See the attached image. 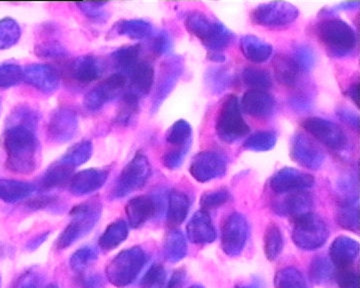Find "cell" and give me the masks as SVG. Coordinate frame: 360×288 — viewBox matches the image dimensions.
Masks as SVG:
<instances>
[{
    "mask_svg": "<svg viewBox=\"0 0 360 288\" xmlns=\"http://www.w3.org/2000/svg\"><path fill=\"white\" fill-rule=\"evenodd\" d=\"M20 37L21 28L18 21L11 18L0 20V51L15 46Z\"/></svg>",
    "mask_w": 360,
    "mask_h": 288,
    "instance_id": "obj_43",
    "label": "cell"
},
{
    "mask_svg": "<svg viewBox=\"0 0 360 288\" xmlns=\"http://www.w3.org/2000/svg\"><path fill=\"white\" fill-rule=\"evenodd\" d=\"M314 32L321 46L333 58H347L356 51V34L345 21L326 18L314 25Z\"/></svg>",
    "mask_w": 360,
    "mask_h": 288,
    "instance_id": "obj_2",
    "label": "cell"
},
{
    "mask_svg": "<svg viewBox=\"0 0 360 288\" xmlns=\"http://www.w3.org/2000/svg\"><path fill=\"white\" fill-rule=\"evenodd\" d=\"M56 202V197H40L37 198H34L32 202L28 203L30 209H45V207H49L52 203Z\"/></svg>",
    "mask_w": 360,
    "mask_h": 288,
    "instance_id": "obj_57",
    "label": "cell"
},
{
    "mask_svg": "<svg viewBox=\"0 0 360 288\" xmlns=\"http://www.w3.org/2000/svg\"><path fill=\"white\" fill-rule=\"evenodd\" d=\"M184 23L188 32L208 49V53H222L236 39L233 32L224 23L213 20L200 11H189Z\"/></svg>",
    "mask_w": 360,
    "mask_h": 288,
    "instance_id": "obj_3",
    "label": "cell"
},
{
    "mask_svg": "<svg viewBox=\"0 0 360 288\" xmlns=\"http://www.w3.org/2000/svg\"><path fill=\"white\" fill-rule=\"evenodd\" d=\"M274 77L286 87H295L302 79V70L291 55L279 54L274 59Z\"/></svg>",
    "mask_w": 360,
    "mask_h": 288,
    "instance_id": "obj_27",
    "label": "cell"
},
{
    "mask_svg": "<svg viewBox=\"0 0 360 288\" xmlns=\"http://www.w3.org/2000/svg\"><path fill=\"white\" fill-rule=\"evenodd\" d=\"M148 261V254L141 247L123 250L108 263L106 277L116 287H127L136 280Z\"/></svg>",
    "mask_w": 360,
    "mask_h": 288,
    "instance_id": "obj_5",
    "label": "cell"
},
{
    "mask_svg": "<svg viewBox=\"0 0 360 288\" xmlns=\"http://www.w3.org/2000/svg\"><path fill=\"white\" fill-rule=\"evenodd\" d=\"M34 53L40 58L60 60L68 58V51L56 40H45L35 46Z\"/></svg>",
    "mask_w": 360,
    "mask_h": 288,
    "instance_id": "obj_46",
    "label": "cell"
},
{
    "mask_svg": "<svg viewBox=\"0 0 360 288\" xmlns=\"http://www.w3.org/2000/svg\"><path fill=\"white\" fill-rule=\"evenodd\" d=\"M232 79L233 77L226 68H213L208 72V84L215 92L224 91L231 86Z\"/></svg>",
    "mask_w": 360,
    "mask_h": 288,
    "instance_id": "obj_52",
    "label": "cell"
},
{
    "mask_svg": "<svg viewBox=\"0 0 360 288\" xmlns=\"http://www.w3.org/2000/svg\"><path fill=\"white\" fill-rule=\"evenodd\" d=\"M241 112L255 118H269L276 110V100L271 94L259 89H250L243 94L240 103Z\"/></svg>",
    "mask_w": 360,
    "mask_h": 288,
    "instance_id": "obj_21",
    "label": "cell"
},
{
    "mask_svg": "<svg viewBox=\"0 0 360 288\" xmlns=\"http://www.w3.org/2000/svg\"><path fill=\"white\" fill-rule=\"evenodd\" d=\"M191 209V199L186 193L177 190L170 191L168 195L167 223L177 226L186 221Z\"/></svg>",
    "mask_w": 360,
    "mask_h": 288,
    "instance_id": "obj_32",
    "label": "cell"
},
{
    "mask_svg": "<svg viewBox=\"0 0 360 288\" xmlns=\"http://www.w3.org/2000/svg\"><path fill=\"white\" fill-rule=\"evenodd\" d=\"M141 46L134 44V46L120 47L113 51L110 58L117 73H122L127 77L132 68L141 60Z\"/></svg>",
    "mask_w": 360,
    "mask_h": 288,
    "instance_id": "obj_33",
    "label": "cell"
},
{
    "mask_svg": "<svg viewBox=\"0 0 360 288\" xmlns=\"http://www.w3.org/2000/svg\"><path fill=\"white\" fill-rule=\"evenodd\" d=\"M160 202L153 195H139L130 199L125 207V214L129 225L139 228L158 216L160 211Z\"/></svg>",
    "mask_w": 360,
    "mask_h": 288,
    "instance_id": "obj_19",
    "label": "cell"
},
{
    "mask_svg": "<svg viewBox=\"0 0 360 288\" xmlns=\"http://www.w3.org/2000/svg\"><path fill=\"white\" fill-rule=\"evenodd\" d=\"M290 155L296 164L312 171L321 169L326 160V153L321 146L302 132L291 139Z\"/></svg>",
    "mask_w": 360,
    "mask_h": 288,
    "instance_id": "obj_15",
    "label": "cell"
},
{
    "mask_svg": "<svg viewBox=\"0 0 360 288\" xmlns=\"http://www.w3.org/2000/svg\"><path fill=\"white\" fill-rule=\"evenodd\" d=\"M292 240L303 250L321 249L329 236L328 224L314 212L297 217L293 221Z\"/></svg>",
    "mask_w": 360,
    "mask_h": 288,
    "instance_id": "obj_7",
    "label": "cell"
},
{
    "mask_svg": "<svg viewBox=\"0 0 360 288\" xmlns=\"http://www.w3.org/2000/svg\"><path fill=\"white\" fill-rule=\"evenodd\" d=\"M240 51L251 63H262L271 58L274 47L255 35H245L240 40Z\"/></svg>",
    "mask_w": 360,
    "mask_h": 288,
    "instance_id": "obj_29",
    "label": "cell"
},
{
    "mask_svg": "<svg viewBox=\"0 0 360 288\" xmlns=\"http://www.w3.org/2000/svg\"><path fill=\"white\" fill-rule=\"evenodd\" d=\"M314 183L315 179L311 174L291 167H285L271 177L270 188L277 195H281L296 191L309 190Z\"/></svg>",
    "mask_w": 360,
    "mask_h": 288,
    "instance_id": "obj_17",
    "label": "cell"
},
{
    "mask_svg": "<svg viewBox=\"0 0 360 288\" xmlns=\"http://www.w3.org/2000/svg\"><path fill=\"white\" fill-rule=\"evenodd\" d=\"M274 287L309 288L304 275L295 268H285L279 270L274 278Z\"/></svg>",
    "mask_w": 360,
    "mask_h": 288,
    "instance_id": "obj_42",
    "label": "cell"
},
{
    "mask_svg": "<svg viewBox=\"0 0 360 288\" xmlns=\"http://www.w3.org/2000/svg\"><path fill=\"white\" fill-rule=\"evenodd\" d=\"M277 199L274 209L279 216L291 217L295 221L297 217L311 212L314 207V197L307 190L285 193Z\"/></svg>",
    "mask_w": 360,
    "mask_h": 288,
    "instance_id": "obj_22",
    "label": "cell"
},
{
    "mask_svg": "<svg viewBox=\"0 0 360 288\" xmlns=\"http://www.w3.org/2000/svg\"><path fill=\"white\" fill-rule=\"evenodd\" d=\"M340 117L345 120V122L355 126V129H359V115L354 114L349 110H342L340 112Z\"/></svg>",
    "mask_w": 360,
    "mask_h": 288,
    "instance_id": "obj_59",
    "label": "cell"
},
{
    "mask_svg": "<svg viewBox=\"0 0 360 288\" xmlns=\"http://www.w3.org/2000/svg\"><path fill=\"white\" fill-rule=\"evenodd\" d=\"M18 288H39V284L34 277H28L25 278Z\"/></svg>",
    "mask_w": 360,
    "mask_h": 288,
    "instance_id": "obj_61",
    "label": "cell"
},
{
    "mask_svg": "<svg viewBox=\"0 0 360 288\" xmlns=\"http://www.w3.org/2000/svg\"><path fill=\"white\" fill-rule=\"evenodd\" d=\"M236 288H252V287H236Z\"/></svg>",
    "mask_w": 360,
    "mask_h": 288,
    "instance_id": "obj_64",
    "label": "cell"
},
{
    "mask_svg": "<svg viewBox=\"0 0 360 288\" xmlns=\"http://www.w3.org/2000/svg\"><path fill=\"white\" fill-rule=\"evenodd\" d=\"M35 190V184L27 181L0 179V200L4 202L14 203L25 200Z\"/></svg>",
    "mask_w": 360,
    "mask_h": 288,
    "instance_id": "obj_30",
    "label": "cell"
},
{
    "mask_svg": "<svg viewBox=\"0 0 360 288\" xmlns=\"http://www.w3.org/2000/svg\"><path fill=\"white\" fill-rule=\"evenodd\" d=\"M226 169V155L215 150H205L198 153L189 166L191 176L201 183L224 176Z\"/></svg>",
    "mask_w": 360,
    "mask_h": 288,
    "instance_id": "obj_12",
    "label": "cell"
},
{
    "mask_svg": "<svg viewBox=\"0 0 360 288\" xmlns=\"http://www.w3.org/2000/svg\"><path fill=\"white\" fill-rule=\"evenodd\" d=\"M231 198V192L226 188H217V190L205 192L201 197L200 205L202 210L208 211V210L219 209L225 203L229 202Z\"/></svg>",
    "mask_w": 360,
    "mask_h": 288,
    "instance_id": "obj_50",
    "label": "cell"
},
{
    "mask_svg": "<svg viewBox=\"0 0 360 288\" xmlns=\"http://www.w3.org/2000/svg\"><path fill=\"white\" fill-rule=\"evenodd\" d=\"M23 81L44 93L51 94L60 86V74L46 63H34L23 68Z\"/></svg>",
    "mask_w": 360,
    "mask_h": 288,
    "instance_id": "obj_18",
    "label": "cell"
},
{
    "mask_svg": "<svg viewBox=\"0 0 360 288\" xmlns=\"http://www.w3.org/2000/svg\"><path fill=\"white\" fill-rule=\"evenodd\" d=\"M23 81V68L15 63L0 65V89H9Z\"/></svg>",
    "mask_w": 360,
    "mask_h": 288,
    "instance_id": "obj_48",
    "label": "cell"
},
{
    "mask_svg": "<svg viewBox=\"0 0 360 288\" xmlns=\"http://www.w3.org/2000/svg\"><path fill=\"white\" fill-rule=\"evenodd\" d=\"M92 152H94V145L91 141L82 140L68 148L60 159L77 169L89 162L92 157Z\"/></svg>",
    "mask_w": 360,
    "mask_h": 288,
    "instance_id": "obj_39",
    "label": "cell"
},
{
    "mask_svg": "<svg viewBox=\"0 0 360 288\" xmlns=\"http://www.w3.org/2000/svg\"><path fill=\"white\" fill-rule=\"evenodd\" d=\"M155 33L153 25L143 20H120L110 30V34L129 37L132 40L150 39Z\"/></svg>",
    "mask_w": 360,
    "mask_h": 288,
    "instance_id": "obj_28",
    "label": "cell"
},
{
    "mask_svg": "<svg viewBox=\"0 0 360 288\" xmlns=\"http://www.w3.org/2000/svg\"><path fill=\"white\" fill-rule=\"evenodd\" d=\"M277 134L272 131H257L251 134L243 143V148L255 152H265L276 146Z\"/></svg>",
    "mask_w": 360,
    "mask_h": 288,
    "instance_id": "obj_41",
    "label": "cell"
},
{
    "mask_svg": "<svg viewBox=\"0 0 360 288\" xmlns=\"http://www.w3.org/2000/svg\"><path fill=\"white\" fill-rule=\"evenodd\" d=\"M335 276L340 288H359V275L354 268L336 269Z\"/></svg>",
    "mask_w": 360,
    "mask_h": 288,
    "instance_id": "obj_56",
    "label": "cell"
},
{
    "mask_svg": "<svg viewBox=\"0 0 360 288\" xmlns=\"http://www.w3.org/2000/svg\"><path fill=\"white\" fill-rule=\"evenodd\" d=\"M248 224L245 217L233 212L224 219L221 226V247L227 256H238L248 240Z\"/></svg>",
    "mask_w": 360,
    "mask_h": 288,
    "instance_id": "obj_13",
    "label": "cell"
},
{
    "mask_svg": "<svg viewBox=\"0 0 360 288\" xmlns=\"http://www.w3.org/2000/svg\"><path fill=\"white\" fill-rule=\"evenodd\" d=\"M150 176L151 166L148 158L141 152L137 153L120 172L111 195L115 198L127 197L143 188Z\"/></svg>",
    "mask_w": 360,
    "mask_h": 288,
    "instance_id": "obj_8",
    "label": "cell"
},
{
    "mask_svg": "<svg viewBox=\"0 0 360 288\" xmlns=\"http://www.w3.org/2000/svg\"><path fill=\"white\" fill-rule=\"evenodd\" d=\"M139 99L134 94L125 91L122 98V105L116 112L115 122L122 126H129L134 122L139 112Z\"/></svg>",
    "mask_w": 360,
    "mask_h": 288,
    "instance_id": "obj_38",
    "label": "cell"
},
{
    "mask_svg": "<svg viewBox=\"0 0 360 288\" xmlns=\"http://www.w3.org/2000/svg\"><path fill=\"white\" fill-rule=\"evenodd\" d=\"M75 167L65 164L63 160H58L45 171L41 178L42 188L51 190L70 184L71 178L75 176Z\"/></svg>",
    "mask_w": 360,
    "mask_h": 288,
    "instance_id": "obj_31",
    "label": "cell"
},
{
    "mask_svg": "<svg viewBox=\"0 0 360 288\" xmlns=\"http://www.w3.org/2000/svg\"><path fill=\"white\" fill-rule=\"evenodd\" d=\"M167 148H191L193 143V129L184 119L175 122L165 134Z\"/></svg>",
    "mask_w": 360,
    "mask_h": 288,
    "instance_id": "obj_35",
    "label": "cell"
},
{
    "mask_svg": "<svg viewBox=\"0 0 360 288\" xmlns=\"http://www.w3.org/2000/svg\"><path fill=\"white\" fill-rule=\"evenodd\" d=\"M127 77L129 84L127 91L139 99L146 98L153 91L155 84V67L148 61L141 60L132 68Z\"/></svg>",
    "mask_w": 360,
    "mask_h": 288,
    "instance_id": "obj_24",
    "label": "cell"
},
{
    "mask_svg": "<svg viewBox=\"0 0 360 288\" xmlns=\"http://www.w3.org/2000/svg\"><path fill=\"white\" fill-rule=\"evenodd\" d=\"M191 148H167L162 155V164L167 169H179Z\"/></svg>",
    "mask_w": 360,
    "mask_h": 288,
    "instance_id": "obj_54",
    "label": "cell"
},
{
    "mask_svg": "<svg viewBox=\"0 0 360 288\" xmlns=\"http://www.w3.org/2000/svg\"><path fill=\"white\" fill-rule=\"evenodd\" d=\"M189 288H205V287H201V285H193V287H191Z\"/></svg>",
    "mask_w": 360,
    "mask_h": 288,
    "instance_id": "obj_62",
    "label": "cell"
},
{
    "mask_svg": "<svg viewBox=\"0 0 360 288\" xmlns=\"http://www.w3.org/2000/svg\"><path fill=\"white\" fill-rule=\"evenodd\" d=\"M243 79L245 84L252 87V89L264 91L272 86V77L270 73L264 68L255 66H250L243 70Z\"/></svg>",
    "mask_w": 360,
    "mask_h": 288,
    "instance_id": "obj_44",
    "label": "cell"
},
{
    "mask_svg": "<svg viewBox=\"0 0 360 288\" xmlns=\"http://www.w3.org/2000/svg\"><path fill=\"white\" fill-rule=\"evenodd\" d=\"M78 125L77 112L68 106H60L49 117L47 138L53 143H68L77 134Z\"/></svg>",
    "mask_w": 360,
    "mask_h": 288,
    "instance_id": "obj_14",
    "label": "cell"
},
{
    "mask_svg": "<svg viewBox=\"0 0 360 288\" xmlns=\"http://www.w3.org/2000/svg\"><path fill=\"white\" fill-rule=\"evenodd\" d=\"M46 288H58V287H56V285L51 284V285H49V287H47Z\"/></svg>",
    "mask_w": 360,
    "mask_h": 288,
    "instance_id": "obj_63",
    "label": "cell"
},
{
    "mask_svg": "<svg viewBox=\"0 0 360 288\" xmlns=\"http://www.w3.org/2000/svg\"><path fill=\"white\" fill-rule=\"evenodd\" d=\"M187 238L195 244L212 243L217 238V230L208 211L200 210L191 217L186 226Z\"/></svg>",
    "mask_w": 360,
    "mask_h": 288,
    "instance_id": "obj_26",
    "label": "cell"
},
{
    "mask_svg": "<svg viewBox=\"0 0 360 288\" xmlns=\"http://www.w3.org/2000/svg\"><path fill=\"white\" fill-rule=\"evenodd\" d=\"M187 254V242L186 236L180 230L168 231L163 240V256L167 261L179 262Z\"/></svg>",
    "mask_w": 360,
    "mask_h": 288,
    "instance_id": "obj_34",
    "label": "cell"
},
{
    "mask_svg": "<svg viewBox=\"0 0 360 288\" xmlns=\"http://www.w3.org/2000/svg\"><path fill=\"white\" fill-rule=\"evenodd\" d=\"M215 132L220 140L226 143H236L250 132V125L241 113L238 98L233 94L227 96L220 105L215 120Z\"/></svg>",
    "mask_w": 360,
    "mask_h": 288,
    "instance_id": "obj_6",
    "label": "cell"
},
{
    "mask_svg": "<svg viewBox=\"0 0 360 288\" xmlns=\"http://www.w3.org/2000/svg\"><path fill=\"white\" fill-rule=\"evenodd\" d=\"M297 7L288 2H269L255 7L250 13L253 23L265 27H283L298 18Z\"/></svg>",
    "mask_w": 360,
    "mask_h": 288,
    "instance_id": "obj_10",
    "label": "cell"
},
{
    "mask_svg": "<svg viewBox=\"0 0 360 288\" xmlns=\"http://www.w3.org/2000/svg\"><path fill=\"white\" fill-rule=\"evenodd\" d=\"M309 275L311 282L317 284L328 282L335 275L333 263L326 257H317L310 264Z\"/></svg>",
    "mask_w": 360,
    "mask_h": 288,
    "instance_id": "obj_45",
    "label": "cell"
},
{
    "mask_svg": "<svg viewBox=\"0 0 360 288\" xmlns=\"http://www.w3.org/2000/svg\"><path fill=\"white\" fill-rule=\"evenodd\" d=\"M359 81L355 82L348 91V96L354 101L355 105H359Z\"/></svg>",
    "mask_w": 360,
    "mask_h": 288,
    "instance_id": "obj_60",
    "label": "cell"
},
{
    "mask_svg": "<svg viewBox=\"0 0 360 288\" xmlns=\"http://www.w3.org/2000/svg\"><path fill=\"white\" fill-rule=\"evenodd\" d=\"M184 280H186V273L182 269H177L170 277L167 288H180L184 284Z\"/></svg>",
    "mask_w": 360,
    "mask_h": 288,
    "instance_id": "obj_58",
    "label": "cell"
},
{
    "mask_svg": "<svg viewBox=\"0 0 360 288\" xmlns=\"http://www.w3.org/2000/svg\"><path fill=\"white\" fill-rule=\"evenodd\" d=\"M167 271L160 263L153 264L141 282V288H163L167 283Z\"/></svg>",
    "mask_w": 360,
    "mask_h": 288,
    "instance_id": "obj_49",
    "label": "cell"
},
{
    "mask_svg": "<svg viewBox=\"0 0 360 288\" xmlns=\"http://www.w3.org/2000/svg\"><path fill=\"white\" fill-rule=\"evenodd\" d=\"M129 236V225L123 219H118L106 228L99 237L98 244L104 250H112L120 244Z\"/></svg>",
    "mask_w": 360,
    "mask_h": 288,
    "instance_id": "obj_36",
    "label": "cell"
},
{
    "mask_svg": "<svg viewBox=\"0 0 360 288\" xmlns=\"http://www.w3.org/2000/svg\"><path fill=\"white\" fill-rule=\"evenodd\" d=\"M336 221L341 228L359 233V211L357 199H347L341 202L336 211Z\"/></svg>",
    "mask_w": 360,
    "mask_h": 288,
    "instance_id": "obj_37",
    "label": "cell"
},
{
    "mask_svg": "<svg viewBox=\"0 0 360 288\" xmlns=\"http://www.w3.org/2000/svg\"><path fill=\"white\" fill-rule=\"evenodd\" d=\"M304 131L329 150L342 151L347 148L348 138L342 127L331 120L309 117L302 124Z\"/></svg>",
    "mask_w": 360,
    "mask_h": 288,
    "instance_id": "obj_9",
    "label": "cell"
},
{
    "mask_svg": "<svg viewBox=\"0 0 360 288\" xmlns=\"http://www.w3.org/2000/svg\"><path fill=\"white\" fill-rule=\"evenodd\" d=\"M283 249V236L281 228L276 223L267 226L264 235V252L270 261H276Z\"/></svg>",
    "mask_w": 360,
    "mask_h": 288,
    "instance_id": "obj_40",
    "label": "cell"
},
{
    "mask_svg": "<svg viewBox=\"0 0 360 288\" xmlns=\"http://www.w3.org/2000/svg\"><path fill=\"white\" fill-rule=\"evenodd\" d=\"M359 256V244L347 236H338L331 243L329 256L336 269L354 268Z\"/></svg>",
    "mask_w": 360,
    "mask_h": 288,
    "instance_id": "obj_25",
    "label": "cell"
},
{
    "mask_svg": "<svg viewBox=\"0 0 360 288\" xmlns=\"http://www.w3.org/2000/svg\"><path fill=\"white\" fill-rule=\"evenodd\" d=\"M37 124V113L27 106L16 108L9 117L8 126L2 136V145L6 155V169L13 174H30L39 166Z\"/></svg>",
    "mask_w": 360,
    "mask_h": 288,
    "instance_id": "obj_1",
    "label": "cell"
},
{
    "mask_svg": "<svg viewBox=\"0 0 360 288\" xmlns=\"http://www.w3.org/2000/svg\"><path fill=\"white\" fill-rule=\"evenodd\" d=\"M106 2H77L78 9L89 20L104 22L108 20V13L104 9Z\"/></svg>",
    "mask_w": 360,
    "mask_h": 288,
    "instance_id": "obj_51",
    "label": "cell"
},
{
    "mask_svg": "<svg viewBox=\"0 0 360 288\" xmlns=\"http://www.w3.org/2000/svg\"><path fill=\"white\" fill-rule=\"evenodd\" d=\"M110 177L106 169H89L77 172L70 183V191L77 197H84L101 190Z\"/></svg>",
    "mask_w": 360,
    "mask_h": 288,
    "instance_id": "obj_23",
    "label": "cell"
},
{
    "mask_svg": "<svg viewBox=\"0 0 360 288\" xmlns=\"http://www.w3.org/2000/svg\"><path fill=\"white\" fill-rule=\"evenodd\" d=\"M127 86V77L125 75L113 73L89 91L84 99V106L89 112H98L111 101L120 98Z\"/></svg>",
    "mask_w": 360,
    "mask_h": 288,
    "instance_id": "obj_11",
    "label": "cell"
},
{
    "mask_svg": "<svg viewBox=\"0 0 360 288\" xmlns=\"http://www.w3.org/2000/svg\"><path fill=\"white\" fill-rule=\"evenodd\" d=\"M303 73L310 72L314 65L315 55L314 51L307 46H296L291 54Z\"/></svg>",
    "mask_w": 360,
    "mask_h": 288,
    "instance_id": "obj_53",
    "label": "cell"
},
{
    "mask_svg": "<svg viewBox=\"0 0 360 288\" xmlns=\"http://www.w3.org/2000/svg\"><path fill=\"white\" fill-rule=\"evenodd\" d=\"M66 70L70 79L78 84L86 86L103 77V65L96 55L86 54L73 59Z\"/></svg>",
    "mask_w": 360,
    "mask_h": 288,
    "instance_id": "obj_20",
    "label": "cell"
},
{
    "mask_svg": "<svg viewBox=\"0 0 360 288\" xmlns=\"http://www.w3.org/2000/svg\"><path fill=\"white\" fill-rule=\"evenodd\" d=\"M150 49L155 55L160 56L169 53L172 47V39L167 32H155L150 39Z\"/></svg>",
    "mask_w": 360,
    "mask_h": 288,
    "instance_id": "obj_55",
    "label": "cell"
},
{
    "mask_svg": "<svg viewBox=\"0 0 360 288\" xmlns=\"http://www.w3.org/2000/svg\"><path fill=\"white\" fill-rule=\"evenodd\" d=\"M184 72V61L179 56L167 58L160 67V77L156 84L155 98H153L151 110L155 112L167 98L170 92L174 91L177 81Z\"/></svg>",
    "mask_w": 360,
    "mask_h": 288,
    "instance_id": "obj_16",
    "label": "cell"
},
{
    "mask_svg": "<svg viewBox=\"0 0 360 288\" xmlns=\"http://www.w3.org/2000/svg\"><path fill=\"white\" fill-rule=\"evenodd\" d=\"M103 212V205L96 200H90L73 207L70 211L71 221L59 235L56 247L65 249L77 240L89 235L98 223Z\"/></svg>",
    "mask_w": 360,
    "mask_h": 288,
    "instance_id": "obj_4",
    "label": "cell"
},
{
    "mask_svg": "<svg viewBox=\"0 0 360 288\" xmlns=\"http://www.w3.org/2000/svg\"><path fill=\"white\" fill-rule=\"evenodd\" d=\"M98 250L96 247H84L78 249L70 258V266L77 273H82L96 261Z\"/></svg>",
    "mask_w": 360,
    "mask_h": 288,
    "instance_id": "obj_47",
    "label": "cell"
}]
</instances>
